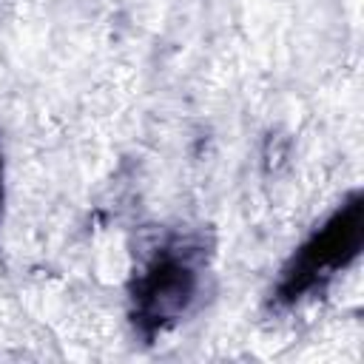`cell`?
Segmentation results:
<instances>
[{"label": "cell", "instance_id": "1", "mask_svg": "<svg viewBox=\"0 0 364 364\" xmlns=\"http://www.w3.org/2000/svg\"><path fill=\"white\" fill-rule=\"evenodd\" d=\"M205 270V247L191 236H176L156 247L134 284V321L156 333L188 313Z\"/></svg>", "mask_w": 364, "mask_h": 364}, {"label": "cell", "instance_id": "3", "mask_svg": "<svg viewBox=\"0 0 364 364\" xmlns=\"http://www.w3.org/2000/svg\"><path fill=\"white\" fill-rule=\"evenodd\" d=\"M0 202H3V159H0Z\"/></svg>", "mask_w": 364, "mask_h": 364}, {"label": "cell", "instance_id": "2", "mask_svg": "<svg viewBox=\"0 0 364 364\" xmlns=\"http://www.w3.org/2000/svg\"><path fill=\"white\" fill-rule=\"evenodd\" d=\"M361 247V202L353 196L350 205L336 210L324 228H318L310 242L293 256L284 279L279 284V299H299L301 293L313 290L321 279L333 276L344 267Z\"/></svg>", "mask_w": 364, "mask_h": 364}]
</instances>
